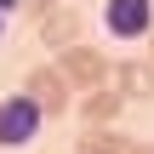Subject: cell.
Here are the masks:
<instances>
[{
	"mask_svg": "<svg viewBox=\"0 0 154 154\" xmlns=\"http://www.w3.org/2000/svg\"><path fill=\"white\" fill-rule=\"evenodd\" d=\"M80 29H86V23H80V11L57 6L51 17H40V46H57V51H63V46H74V40H80Z\"/></svg>",
	"mask_w": 154,
	"mask_h": 154,
	"instance_id": "ba28073f",
	"label": "cell"
},
{
	"mask_svg": "<svg viewBox=\"0 0 154 154\" xmlns=\"http://www.w3.org/2000/svg\"><path fill=\"white\" fill-rule=\"evenodd\" d=\"M57 6H63V0H23V11H29V17H34V23H40V17H51V11H57Z\"/></svg>",
	"mask_w": 154,
	"mask_h": 154,
	"instance_id": "9c48e42d",
	"label": "cell"
},
{
	"mask_svg": "<svg viewBox=\"0 0 154 154\" xmlns=\"http://www.w3.org/2000/svg\"><path fill=\"white\" fill-rule=\"evenodd\" d=\"M23 91H29V97L46 109V120H57V114H69V109H74V86H69V74H63L57 63H40V69H29Z\"/></svg>",
	"mask_w": 154,
	"mask_h": 154,
	"instance_id": "277c9868",
	"label": "cell"
},
{
	"mask_svg": "<svg viewBox=\"0 0 154 154\" xmlns=\"http://www.w3.org/2000/svg\"><path fill=\"white\" fill-rule=\"evenodd\" d=\"M131 154H154V143H137V149H131Z\"/></svg>",
	"mask_w": 154,
	"mask_h": 154,
	"instance_id": "8fae6325",
	"label": "cell"
},
{
	"mask_svg": "<svg viewBox=\"0 0 154 154\" xmlns=\"http://www.w3.org/2000/svg\"><path fill=\"white\" fill-rule=\"evenodd\" d=\"M120 103H126V97H120V86H114V80H109V86H91V91L80 97V120H86V126H114Z\"/></svg>",
	"mask_w": 154,
	"mask_h": 154,
	"instance_id": "8992f818",
	"label": "cell"
},
{
	"mask_svg": "<svg viewBox=\"0 0 154 154\" xmlns=\"http://www.w3.org/2000/svg\"><path fill=\"white\" fill-rule=\"evenodd\" d=\"M149 63H154V34H149Z\"/></svg>",
	"mask_w": 154,
	"mask_h": 154,
	"instance_id": "4fadbf2b",
	"label": "cell"
},
{
	"mask_svg": "<svg viewBox=\"0 0 154 154\" xmlns=\"http://www.w3.org/2000/svg\"><path fill=\"white\" fill-rule=\"evenodd\" d=\"M46 126V109L23 91V97H6L0 103V149H29Z\"/></svg>",
	"mask_w": 154,
	"mask_h": 154,
	"instance_id": "7a4b0ae2",
	"label": "cell"
},
{
	"mask_svg": "<svg viewBox=\"0 0 154 154\" xmlns=\"http://www.w3.org/2000/svg\"><path fill=\"white\" fill-rule=\"evenodd\" d=\"M114 86H120L126 103H149L154 97V63L149 57H143V63H137V57H131V63H114Z\"/></svg>",
	"mask_w": 154,
	"mask_h": 154,
	"instance_id": "5b68a950",
	"label": "cell"
},
{
	"mask_svg": "<svg viewBox=\"0 0 154 154\" xmlns=\"http://www.w3.org/2000/svg\"><path fill=\"white\" fill-rule=\"evenodd\" d=\"M131 149H137V137H126L114 126H86L74 137V154H131Z\"/></svg>",
	"mask_w": 154,
	"mask_h": 154,
	"instance_id": "52a82bcc",
	"label": "cell"
},
{
	"mask_svg": "<svg viewBox=\"0 0 154 154\" xmlns=\"http://www.w3.org/2000/svg\"><path fill=\"white\" fill-rule=\"evenodd\" d=\"M103 29L109 40H149L154 34V0H103Z\"/></svg>",
	"mask_w": 154,
	"mask_h": 154,
	"instance_id": "3957f363",
	"label": "cell"
},
{
	"mask_svg": "<svg viewBox=\"0 0 154 154\" xmlns=\"http://www.w3.org/2000/svg\"><path fill=\"white\" fill-rule=\"evenodd\" d=\"M17 6H23V0H0V11H17Z\"/></svg>",
	"mask_w": 154,
	"mask_h": 154,
	"instance_id": "30bf717a",
	"label": "cell"
},
{
	"mask_svg": "<svg viewBox=\"0 0 154 154\" xmlns=\"http://www.w3.org/2000/svg\"><path fill=\"white\" fill-rule=\"evenodd\" d=\"M0 40H6V11H0Z\"/></svg>",
	"mask_w": 154,
	"mask_h": 154,
	"instance_id": "7c38bea8",
	"label": "cell"
},
{
	"mask_svg": "<svg viewBox=\"0 0 154 154\" xmlns=\"http://www.w3.org/2000/svg\"><path fill=\"white\" fill-rule=\"evenodd\" d=\"M57 69L69 74V86H74V91H91V86H109V80H114L109 51H103V46H86V40L63 46V51H57Z\"/></svg>",
	"mask_w": 154,
	"mask_h": 154,
	"instance_id": "6da1fadb",
	"label": "cell"
}]
</instances>
